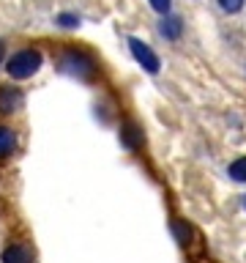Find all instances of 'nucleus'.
I'll return each mask as SVG.
<instances>
[{"mask_svg": "<svg viewBox=\"0 0 246 263\" xmlns=\"http://www.w3.org/2000/svg\"><path fill=\"white\" fill-rule=\"evenodd\" d=\"M0 260L3 263H33V252L25 244H8L3 255H0Z\"/></svg>", "mask_w": 246, "mask_h": 263, "instance_id": "obj_6", "label": "nucleus"}, {"mask_svg": "<svg viewBox=\"0 0 246 263\" xmlns=\"http://www.w3.org/2000/svg\"><path fill=\"white\" fill-rule=\"evenodd\" d=\"M41 61H44V58H41L38 49H19V52H14L6 61V71L11 80L22 82V80H30L33 74L41 69Z\"/></svg>", "mask_w": 246, "mask_h": 263, "instance_id": "obj_1", "label": "nucleus"}, {"mask_svg": "<svg viewBox=\"0 0 246 263\" xmlns=\"http://www.w3.org/2000/svg\"><path fill=\"white\" fill-rule=\"evenodd\" d=\"M22 107V90H16L11 85L0 88V115H11Z\"/></svg>", "mask_w": 246, "mask_h": 263, "instance_id": "obj_4", "label": "nucleus"}, {"mask_svg": "<svg viewBox=\"0 0 246 263\" xmlns=\"http://www.w3.org/2000/svg\"><path fill=\"white\" fill-rule=\"evenodd\" d=\"M159 33H161V39H167V41L180 39V33H183V22H180V16L164 14L159 20Z\"/></svg>", "mask_w": 246, "mask_h": 263, "instance_id": "obj_5", "label": "nucleus"}, {"mask_svg": "<svg viewBox=\"0 0 246 263\" xmlns=\"http://www.w3.org/2000/svg\"><path fill=\"white\" fill-rule=\"evenodd\" d=\"M129 49H131V55H134V61L142 66V71H148V74H159V69H161L159 55H156L142 39H134V36H131V39H129Z\"/></svg>", "mask_w": 246, "mask_h": 263, "instance_id": "obj_3", "label": "nucleus"}, {"mask_svg": "<svg viewBox=\"0 0 246 263\" xmlns=\"http://www.w3.org/2000/svg\"><path fill=\"white\" fill-rule=\"evenodd\" d=\"M148 3H151V8L156 14H170V8H172V0H148Z\"/></svg>", "mask_w": 246, "mask_h": 263, "instance_id": "obj_13", "label": "nucleus"}, {"mask_svg": "<svg viewBox=\"0 0 246 263\" xmlns=\"http://www.w3.org/2000/svg\"><path fill=\"white\" fill-rule=\"evenodd\" d=\"M57 25L66 30H74V28H79V16H74V14H60L57 16Z\"/></svg>", "mask_w": 246, "mask_h": 263, "instance_id": "obj_12", "label": "nucleus"}, {"mask_svg": "<svg viewBox=\"0 0 246 263\" xmlns=\"http://www.w3.org/2000/svg\"><path fill=\"white\" fill-rule=\"evenodd\" d=\"M120 143L126 145V148H139L142 145V129L137 126V123H131V121H123V126H120Z\"/></svg>", "mask_w": 246, "mask_h": 263, "instance_id": "obj_7", "label": "nucleus"}, {"mask_svg": "<svg viewBox=\"0 0 246 263\" xmlns=\"http://www.w3.org/2000/svg\"><path fill=\"white\" fill-rule=\"evenodd\" d=\"M219 8L224 14H241V8L246 6V0H216Z\"/></svg>", "mask_w": 246, "mask_h": 263, "instance_id": "obj_11", "label": "nucleus"}, {"mask_svg": "<svg viewBox=\"0 0 246 263\" xmlns=\"http://www.w3.org/2000/svg\"><path fill=\"white\" fill-rule=\"evenodd\" d=\"M14 148H16V135H14V129L0 126V159H8V156L14 154Z\"/></svg>", "mask_w": 246, "mask_h": 263, "instance_id": "obj_8", "label": "nucleus"}, {"mask_svg": "<svg viewBox=\"0 0 246 263\" xmlns=\"http://www.w3.org/2000/svg\"><path fill=\"white\" fill-rule=\"evenodd\" d=\"M243 209H246V197H243Z\"/></svg>", "mask_w": 246, "mask_h": 263, "instance_id": "obj_15", "label": "nucleus"}, {"mask_svg": "<svg viewBox=\"0 0 246 263\" xmlns=\"http://www.w3.org/2000/svg\"><path fill=\"white\" fill-rule=\"evenodd\" d=\"M60 69L66 74H71V77H79V80H90L96 71V63L93 58L79 52V49H66L63 58H60Z\"/></svg>", "mask_w": 246, "mask_h": 263, "instance_id": "obj_2", "label": "nucleus"}, {"mask_svg": "<svg viewBox=\"0 0 246 263\" xmlns=\"http://www.w3.org/2000/svg\"><path fill=\"white\" fill-rule=\"evenodd\" d=\"M227 176L233 178L235 184H246V156H241V159H235L233 164H230Z\"/></svg>", "mask_w": 246, "mask_h": 263, "instance_id": "obj_10", "label": "nucleus"}, {"mask_svg": "<svg viewBox=\"0 0 246 263\" xmlns=\"http://www.w3.org/2000/svg\"><path fill=\"white\" fill-rule=\"evenodd\" d=\"M3 55H6V44L0 41V63H3Z\"/></svg>", "mask_w": 246, "mask_h": 263, "instance_id": "obj_14", "label": "nucleus"}, {"mask_svg": "<svg viewBox=\"0 0 246 263\" xmlns=\"http://www.w3.org/2000/svg\"><path fill=\"white\" fill-rule=\"evenodd\" d=\"M170 228H172V236H175V241H178L180 247H186L189 238H192V228H189L183 219H172Z\"/></svg>", "mask_w": 246, "mask_h": 263, "instance_id": "obj_9", "label": "nucleus"}]
</instances>
